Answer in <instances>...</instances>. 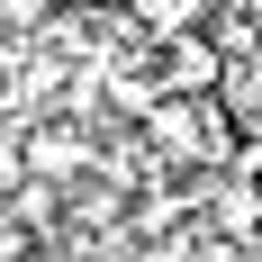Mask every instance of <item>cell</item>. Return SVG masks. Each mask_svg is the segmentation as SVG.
<instances>
[{"mask_svg":"<svg viewBox=\"0 0 262 262\" xmlns=\"http://www.w3.org/2000/svg\"><path fill=\"white\" fill-rule=\"evenodd\" d=\"M217 226H226L235 244H253L262 235V190H235V181H226V190H217Z\"/></svg>","mask_w":262,"mask_h":262,"instance_id":"cell-4","label":"cell"},{"mask_svg":"<svg viewBox=\"0 0 262 262\" xmlns=\"http://www.w3.org/2000/svg\"><path fill=\"white\" fill-rule=\"evenodd\" d=\"M18 262H63V253H54V244H36V253H18Z\"/></svg>","mask_w":262,"mask_h":262,"instance_id":"cell-7","label":"cell"},{"mask_svg":"<svg viewBox=\"0 0 262 262\" xmlns=\"http://www.w3.org/2000/svg\"><path fill=\"white\" fill-rule=\"evenodd\" d=\"M154 145H163V154H199V163H226V118H217L208 100H199V108L163 100V108H154Z\"/></svg>","mask_w":262,"mask_h":262,"instance_id":"cell-1","label":"cell"},{"mask_svg":"<svg viewBox=\"0 0 262 262\" xmlns=\"http://www.w3.org/2000/svg\"><path fill=\"white\" fill-rule=\"evenodd\" d=\"M244 18H253V36H262V0H244Z\"/></svg>","mask_w":262,"mask_h":262,"instance_id":"cell-8","label":"cell"},{"mask_svg":"<svg viewBox=\"0 0 262 262\" xmlns=\"http://www.w3.org/2000/svg\"><path fill=\"white\" fill-rule=\"evenodd\" d=\"M18 172H27V181H54V190H63V181H81V172H91L81 127H36V136L18 145Z\"/></svg>","mask_w":262,"mask_h":262,"instance_id":"cell-2","label":"cell"},{"mask_svg":"<svg viewBox=\"0 0 262 262\" xmlns=\"http://www.w3.org/2000/svg\"><path fill=\"white\" fill-rule=\"evenodd\" d=\"M0 18H9V27H36V18H46V0H0Z\"/></svg>","mask_w":262,"mask_h":262,"instance_id":"cell-6","label":"cell"},{"mask_svg":"<svg viewBox=\"0 0 262 262\" xmlns=\"http://www.w3.org/2000/svg\"><path fill=\"white\" fill-rule=\"evenodd\" d=\"M172 217H181V199H145V208H136L127 226H136V235H163V226H172Z\"/></svg>","mask_w":262,"mask_h":262,"instance_id":"cell-5","label":"cell"},{"mask_svg":"<svg viewBox=\"0 0 262 262\" xmlns=\"http://www.w3.org/2000/svg\"><path fill=\"white\" fill-rule=\"evenodd\" d=\"M163 63H172V91H190V100H208V91H217V73H226L208 36H172V54H163Z\"/></svg>","mask_w":262,"mask_h":262,"instance_id":"cell-3","label":"cell"}]
</instances>
